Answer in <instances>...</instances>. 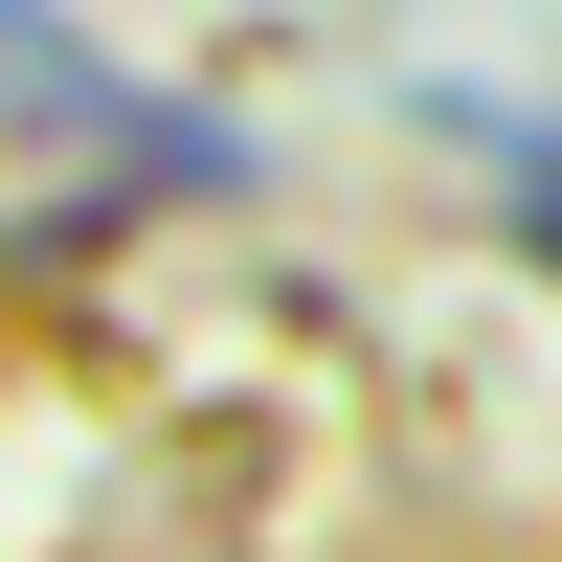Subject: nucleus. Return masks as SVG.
<instances>
[{
  "label": "nucleus",
  "mask_w": 562,
  "mask_h": 562,
  "mask_svg": "<svg viewBox=\"0 0 562 562\" xmlns=\"http://www.w3.org/2000/svg\"><path fill=\"white\" fill-rule=\"evenodd\" d=\"M518 225H540V248H562V135H540V180H518Z\"/></svg>",
  "instance_id": "obj_1"
}]
</instances>
